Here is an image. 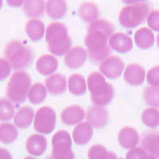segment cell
<instances>
[{
	"label": "cell",
	"mask_w": 159,
	"mask_h": 159,
	"mask_svg": "<svg viewBox=\"0 0 159 159\" xmlns=\"http://www.w3.org/2000/svg\"><path fill=\"white\" fill-rule=\"evenodd\" d=\"M78 15L83 22L92 23L98 19L99 11L97 6L93 2H84L80 5Z\"/></svg>",
	"instance_id": "cell-23"
},
{
	"label": "cell",
	"mask_w": 159,
	"mask_h": 159,
	"mask_svg": "<svg viewBox=\"0 0 159 159\" xmlns=\"http://www.w3.org/2000/svg\"><path fill=\"white\" fill-rule=\"evenodd\" d=\"M114 30L113 24L107 20L97 19L89 24L84 44L89 59L93 63H101L109 57L111 50L108 41Z\"/></svg>",
	"instance_id": "cell-1"
},
{
	"label": "cell",
	"mask_w": 159,
	"mask_h": 159,
	"mask_svg": "<svg viewBox=\"0 0 159 159\" xmlns=\"http://www.w3.org/2000/svg\"><path fill=\"white\" fill-rule=\"evenodd\" d=\"M156 41H157V47L159 48V34L157 35V38H156Z\"/></svg>",
	"instance_id": "cell-42"
},
{
	"label": "cell",
	"mask_w": 159,
	"mask_h": 159,
	"mask_svg": "<svg viewBox=\"0 0 159 159\" xmlns=\"http://www.w3.org/2000/svg\"><path fill=\"white\" fill-rule=\"evenodd\" d=\"M87 86L90 92L91 100L96 106L104 107L114 98V88L99 72H94L89 75Z\"/></svg>",
	"instance_id": "cell-3"
},
{
	"label": "cell",
	"mask_w": 159,
	"mask_h": 159,
	"mask_svg": "<svg viewBox=\"0 0 159 159\" xmlns=\"http://www.w3.org/2000/svg\"><path fill=\"white\" fill-rule=\"evenodd\" d=\"M146 71L142 65L132 63L126 67L123 73L125 81L130 86H139L144 82Z\"/></svg>",
	"instance_id": "cell-12"
},
{
	"label": "cell",
	"mask_w": 159,
	"mask_h": 159,
	"mask_svg": "<svg viewBox=\"0 0 159 159\" xmlns=\"http://www.w3.org/2000/svg\"><path fill=\"white\" fill-rule=\"evenodd\" d=\"M67 2L63 0H49L45 5L48 16L52 19H60L67 13Z\"/></svg>",
	"instance_id": "cell-25"
},
{
	"label": "cell",
	"mask_w": 159,
	"mask_h": 159,
	"mask_svg": "<svg viewBox=\"0 0 159 159\" xmlns=\"http://www.w3.org/2000/svg\"><path fill=\"white\" fill-rule=\"evenodd\" d=\"M147 80L150 86L159 88V65L153 67L148 71Z\"/></svg>",
	"instance_id": "cell-35"
},
{
	"label": "cell",
	"mask_w": 159,
	"mask_h": 159,
	"mask_svg": "<svg viewBox=\"0 0 159 159\" xmlns=\"http://www.w3.org/2000/svg\"><path fill=\"white\" fill-rule=\"evenodd\" d=\"M4 55L11 68L17 71L29 68L34 59L31 48L19 40H13L8 42L6 45Z\"/></svg>",
	"instance_id": "cell-4"
},
{
	"label": "cell",
	"mask_w": 159,
	"mask_h": 159,
	"mask_svg": "<svg viewBox=\"0 0 159 159\" xmlns=\"http://www.w3.org/2000/svg\"><path fill=\"white\" fill-rule=\"evenodd\" d=\"M15 106L7 98H0V121L8 122L15 116Z\"/></svg>",
	"instance_id": "cell-32"
},
{
	"label": "cell",
	"mask_w": 159,
	"mask_h": 159,
	"mask_svg": "<svg viewBox=\"0 0 159 159\" xmlns=\"http://www.w3.org/2000/svg\"><path fill=\"white\" fill-rule=\"evenodd\" d=\"M34 111L32 107L24 106L18 109L14 117V124L18 128L26 129L32 124L34 119Z\"/></svg>",
	"instance_id": "cell-21"
},
{
	"label": "cell",
	"mask_w": 159,
	"mask_h": 159,
	"mask_svg": "<svg viewBox=\"0 0 159 159\" xmlns=\"http://www.w3.org/2000/svg\"><path fill=\"white\" fill-rule=\"evenodd\" d=\"M47 93L48 91L45 85L42 83H35L30 89L29 93H28V99L33 104H40L46 99Z\"/></svg>",
	"instance_id": "cell-29"
},
{
	"label": "cell",
	"mask_w": 159,
	"mask_h": 159,
	"mask_svg": "<svg viewBox=\"0 0 159 159\" xmlns=\"http://www.w3.org/2000/svg\"><path fill=\"white\" fill-rule=\"evenodd\" d=\"M86 119L88 123L92 127L101 129L106 127L109 121V114L107 109L99 106H92L88 108L86 112Z\"/></svg>",
	"instance_id": "cell-10"
},
{
	"label": "cell",
	"mask_w": 159,
	"mask_h": 159,
	"mask_svg": "<svg viewBox=\"0 0 159 159\" xmlns=\"http://www.w3.org/2000/svg\"><path fill=\"white\" fill-rule=\"evenodd\" d=\"M149 27L154 31H159V10H153L147 18Z\"/></svg>",
	"instance_id": "cell-36"
},
{
	"label": "cell",
	"mask_w": 159,
	"mask_h": 159,
	"mask_svg": "<svg viewBox=\"0 0 159 159\" xmlns=\"http://www.w3.org/2000/svg\"><path fill=\"white\" fill-rule=\"evenodd\" d=\"M0 159H13V157L9 150L5 148H0Z\"/></svg>",
	"instance_id": "cell-38"
},
{
	"label": "cell",
	"mask_w": 159,
	"mask_h": 159,
	"mask_svg": "<svg viewBox=\"0 0 159 159\" xmlns=\"http://www.w3.org/2000/svg\"><path fill=\"white\" fill-rule=\"evenodd\" d=\"M110 48L119 53H127L133 48V41L131 38L124 33H115L109 38Z\"/></svg>",
	"instance_id": "cell-13"
},
{
	"label": "cell",
	"mask_w": 159,
	"mask_h": 159,
	"mask_svg": "<svg viewBox=\"0 0 159 159\" xmlns=\"http://www.w3.org/2000/svg\"><path fill=\"white\" fill-rule=\"evenodd\" d=\"M45 87L48 92L52 95L63 94L67 89V80L61 73H55L45 80Z\"/></svg>",
	"instance_id": "cell-18"
},
{
	"label": "cell",
	"mask_w": 159,
	"mask_h": 159,
	"mask_svg": "<svg viewBox=\"0 0 159 159\" xmlns=\"http://www.w3.org/2000/svg\"><path fill=\"white\" fill-rule=\"evenodd\" d=\"M125 69V64L119 57L111 56L99 65V69L105 77L110 80L119 78Z\"/></svg>",
	"instance_id": "cell-9"
},
{
	"label": "cell",
	"mask_w": 159,
	"mask_h": 159,
	"mask_svg": "<svg viewBox=\"0 0 159 159\" xmlns=\"http://www.w3.org/2000/svg\"><path fill=\"white\" fill-rule=\"evenodd\" d=\"M68 88L72 95L80 96L84 95L87 90V84L82 75L75 73L69 76L68 80Z\"/></svg>",
	"instance_id": "cell-26"
},
{
	"label": "cell",
	"mask_w": 159,
	"mask_h": 159,
	"mask_svg": "<svg viewBox=\"0 0 159 159\" xmlns=\"http://www.w3.org/2000/svg\"><path fill=\"white\" fill-rule=\"evenodd\" d=\"M45 41L49 51L55 56L65 55L72 47V39L69 35V31L62 22H54L48 25L45 32Z\"/></svg>",
	"instance_id": "cell-2"
},
{
	"label": "cell",
	"mask_w": 159,
	"mask_h": 159,
	"mask_svg": "<svg viewBox=\"0 0 159 159\" xmlns=\"http://www.w3.org/2000/svg\"><path fill=\"white\" fill-rule=\"evenodd\" d=\"M148 159H157V157H154V156L151 155V154H149V157H148Z\"/></svg>",
	"instance_id": "cell-41"
},
{
	"label": "cell",
	"mask_w": 159,
	"mask_h": 159,
	"mask_svg": "<svg viewBox=\"0 0 159 159\" xmlns=\"http://www.w3.org/2000/svg\"><path fill=\"white\" fill-rule=\"evenodd\" d=\"M93 135V127L88 122L78 123L72 131V139L76 144L83 146L87 144Z\"/></svg>",
	"instance_id": "cell-17"
},
{
	"label": "cell",
	"mask_w": 159,
	"mask_h": 159,
	"mask_svg": "<svg viewBox=\"0 0 159 159\" xmlns=\"http://www.w3.org/2000/svg\"><path fill=\"white\" fill-rule=\"evenodd\" d=\"M154 34L153 31L147 27L139 29L134 34V42L139 49L146 50L154 45Z\"/></svg>",
	"instance_id": "cell-22"
},
{
	"label": "cell",
	"mask_w": 159,
	"mask_h": 159,
	"mask_svg": "<svg viewBox=\"0 0 159 159\" xmlns=\"http://www.w3.org/2000/svg\"><path fill=\"white\" fill-rule=\"evenodd\" d=\"M7 2L12 7H19L24 4V1H7Z\"/></svg>",
	"instance_id": "cell-39"
},
{
	"label": "cell",
	"mask_w": 159,
	"mask_h": 159,
	"mask_svg": "<svg viewBox=\"0 0 159 159\" xmlns=\"http://www.w3.org/2000/svg\"><path fill=\"white\" fill-rule=\"evenodd\" d=\"M45 10V3L42 0H38V1H33V0H28L24 1L23 11L25 15L29 18H39L43 15Z\"/></svg>",
	"instance_id": "cell-28"
},
{
	"label": "cell",
	"mask_w": 159,
	"mask_h": 159,
	"mask_svg": "<svg viewBox=\"0 0 159 159\" xmlns=\"http://www.w3.org/2000/svg\"><path fill=\"white\" fill-rule=\"evenodd\" d=\"M25 31L30 39L36 42L42 40L45 35V25L41 20L31 19L25 24Z\"/></svg>",
	"instance_id": "cell-24"
},
{
	"label": "cell",
	"mask_w": 159,
	"mask_h": 159,
	"mask_svg": "<svg viewBox=\"0 0 159 159\" xmlns=\"http://www.w3.org/2000/svg\"><path fill=\"white\" fill-rule=\"evenodd\" d=\"M48 142L46 138L39 134H34L26 140L25 149L33 156H42L47 149Z\"/></svg>",
	"instance_id": "cell-16"
},
{
	"label": "cell",
	"mask_w": 159,
	"mask_h": 159,
	"mask_svg": "<svg viewBox=\"0 0 159 159\" xmlns=\"http://www.w3.org/2000/svg\"><path fill=\"white\" fill-rule=\"evenodd\" d=\"M149 154L142 147H134L126 154V159H148Z\"/></svg>",
	"instance_id": "cell-34"
},
{
	"label": "cell",
	"mask_w": 159,
	"mask_h": 159,
	"mask_svg": "<svg viewBox=\"0 0 159 159\" xmlns=\"http://www.w3.org/2000/svg\"><path fill=\"white\" fill-rule=\"evenodd\" d=\"M30 87V76L23 70L16 71L10 77L6 96L13 103L20 104L26 100Z\"/></svg>",
	"instance_id": "cell-5"
},
{
	"label": "cell",
	"mask_w": 159,
	"mask_h": 159,
	"mask_svg": "<svg viewBox=\"0 0 159 159\" xmlns=\"http://www.w3.org/2000/svg\"><path fill=\"white\" fill-rule=\"evenodd\" d=\"M11 65L6 58H0V81H3L11 73Z\"/></svg>",
	"instance_id": "cell-37"
},
{
	"label": "cell",
	"mask_w": 159,
	"mask_h": 159,
	"mask_svg": "<svg viewBox=\"0 0 159 159\" xmlns=\"http://www.w3.org/2000/svg\"><path fill=\"white\" fill-rule=\"evenodd\" d=\"M2 6H3V2H2V0H0V9L2 7Z\"/></svg>",
	"instance_id": "cell-43"
},
{
	"label": "cell",
	"mask_w": 159,
	"mask_h": 159,
	"mask_svg": "<svg viewBox=\"0 0 159 159\" xmlns=\"http://www.w3.org/2000/svg\"><path fill=\"white\" fill-rule=\"evenodd\" d=\"M56 112L48 106L40 107L35 113L34 128L40 134H49L56 127Z\"/></svg>",
	"instance_id": "cell-8"
},
{
	"label": "cell",
	"mask_w": 159,
	"mask_h": 159,
	"mask_svg": "<svg viewBox=\"0 0 159 159\" xmlns=\"http://www.w3.org/2000/svg\"><path fill=\"white\" fill-rule=\"evenodd\" d=\"M150 10V6L144 2L127 6L119 12V24L127 29H134L147 20Z\"/></svg>",
	"instance_id": "cell-6"
},
{
	"label": "cell",
	"mask_w": 159,
	"mask_h": 159,
	"mask_svg": "<svg viewBox=\"0 0 159 159\" xmlns=\"http://www.w3.org/2000/svg\"><path fill=\"white\" fill-rule=\"evenodd\" d=\"M58 68L57 59L50 54H45L40 57L36 62V69L43 76L52 75Z\"/></svg>",
	"instance_id": "cell-20"
},
{
	"label": "cell",
	"mask_w": 159,
	"mask_h": 159,
	"mask_svg": "<svg viewBox=\"0 0 159 159\" xmlns=\"http://www.w3.org/2000/svg\"><path fill=\"white\" fill-rule=\"evenodd\" d=\"M18 131L15 124L8 122L0 123V142L3 144H11L18 139Z\"/></svg>",
	"instance_id": "cell-27"
},
{
	"label": "cell",
	"mask_w": 159,
	"mask_h": 159,
	"mask_svg": "<svg viewBox=\"0 0 159 159\" xmlns=\"http://www.w3.org/2000/svg\"><path fill=\"white\" fill-rule=\"evenodd\" d=\"M118 141L123 148L130 150L139 144L140 137L135 129L131 127H125L119 130Z\"/></svg>",
	"instance_id": "cell-15"
},
{
	"label": "cell",
	"mask_w": 159,
	"mask_h": 159,
	"mask_svg": "<svg viewBox=\"0 0 159 159\" xmlns=\"http://www.w3.org/2000/svg\"><path fill=\"white\" fill-rule=\"evenodd\" d=\"M87 51L81 46L71 48L70 50L65 54L64 63L70 69H77L84 65L87 59Z\"/></svg>",
	"instance_id": "cell-11"
},
{
	"label": "cell",
	"mask_w": 159,
	"mask_h": 159,
	"mask_svg": "<svg viewBox=\"0 0 159 159\" xmlns=\"http://www.w3.org/2000/svg\"><path fill=\"white\" fill-rule=\"evenodd\" d=\"M51 156L53 159H75L72 151V138L65 130H58L52 138Z\"/></svg>",
	"instance_id": "cell-7"
},
{
	"label": "cell",
	"mask_w": 159,
	"mask_h": 159,
	"mask_svg": "<svg viewBox=\"0 0 159 159\" xmlns=\"http://www.w3.org/2000/svg\"><path fill=\"white\" fill-rule=\"evenodd\" d=\"M143 98L147 105L159 108V88L153 86L147 87L143 92Z\"/></svg>",
	"instance_id": "cell-33"
},
{
	"label": "cell",
	"mask_w": 159,
	"mask_h": 159,
	"mask_svg": "<svg viewBox=\"0 0 159 159\" xmlns=\"http://www.w3.org/2000/svg\"><path fill=\"white\" fill-rule=\"evenodd\" d=\"M23 159H38L34 157H32V156H26V157H24Z\"/></svg>",
	"instance_id": "cell-40"
},
{
	"label": "cell",
	"mask_w": 159,
	"mask_h": 159,
	"mask_svg": "<svg viewBox=\"0 0 159 159\" xmlns=\"http://www.w3.org/2000/svg\"><path fill=\"white\" fill-rule=\"evenodd\" d=\"M85 117V111L79 105H70L65 107L61 113V119L67 126L77 125L81 123Z\"/></svg>",
	"instance_id": "cell-14"
},
{
	"label": "cell",
	"mask_w": 159,
	"mask_h": 159,
	"mask_svg": "<svg viewBox=\"0 0 159 159\" xmlns=\"http://www.w3.org/2000/svg\"><path fill=\"white\" fill-rule=\"evenodd\" d=\"M143 124L150 128H156L159 126V110L155 107L144 109L141 116Z\"/></svg>",
	"instance_id": "cell-31"
},
{
	"label": "cell",
	"mask_w": 159,
	"mask_h": 159,
	"mask_svg": "<svg viewBox=\"0 0 159 159\" xmlns=\"http://www.w3.org/2000/svg\"><path fill=\"white\" fill-rule=\"evenodd\" d=\"M89 159H119L115 153L107 150L103 145L96 144L89 148L88 151Z\"/></svg>",
	"instance_id": "cell-30"
},
{
	"label": "cell",
	"mask_w": 159,
	"mask_h": 159,
	"mask_svg": "<svg viewBox=\"0 0 159 159\" xmlns=\"http://www.w3.org/2000/svg\"><path fill=\"white\" fill-rule=\"evenodd\" d=\"M141 146L148 154L159 157V132L147 131L144 133L142 136Z\"/></svg>",
	"instance_id": "cell-19"
},
{
	"label": "cell",
	"mask_w": 159,
	"mask_h": 159,
	"mask_svg": "<svg viewBox=\"0 0 159 159\" xmlns=\"http://www.w3.org/2000/svg\"><path fill=\"white\" fill-rule=\"evenodd\" d=\"M119 159H123V158H121V157H119Z\"/></svg>",
	"instance_id": "cell-45"
},
{
	"label": "cell",
	"mask_w": 159,
	"mask_h": 159,
	"mask_svg": "<svg viewBox=\"0 0 159 159\" xmlns=\"http://www.w3.org/2000/svg\"><path fill=\"white\" fill-rule=\"evenodd\" d=\"M46 159H53V158H52V156L49 155L47 157H46Z\"/></svg>",
	"instance_id": "cell-44"
}]
</instances>
